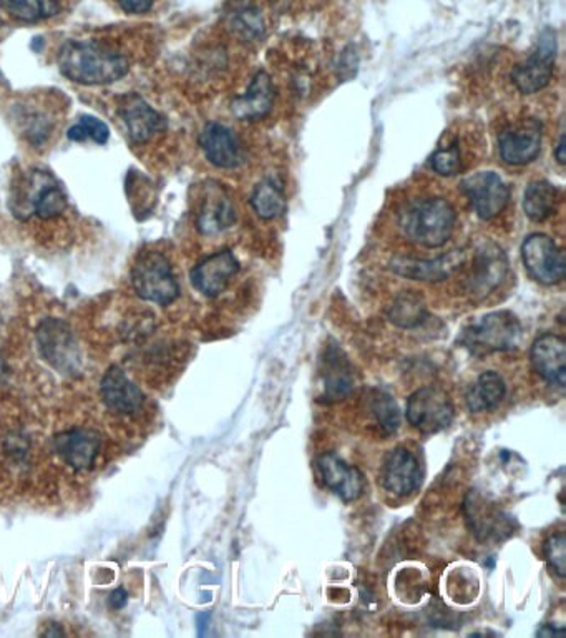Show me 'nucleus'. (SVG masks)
<instances>
[{
    "mask_svg": "<svg viewBox=\"0 0 566 638\" xmlns=\"http://www.w3.org/2000/svg\"><path fill=\"white\" fill-rule=\"evenodd\" d=\"M67 137L72 142H87V140H92V142L99 143V146H106L110 139V129L106 122L97 119L92 116H82L76 126L70 127Z\"/></svg>",
    "mask_w": 566,
    "mask_h": 638,
    "instance_id": "2f4dec72",
    "label": "nucleus"
},
{
    "mask_svg": "<svg viewBox=\"0 0 566 638\" xmlns=\"http://www.w3.org/2000/svg\"><path fill=\"white\" fill-rule=\"evenodd\" d=\"M201 150L210 163L218 168H236L246 159L241 140L221 123H208L200 136Z\"/></svg>",
    "mask_w": 566,
    "mask_h": 638,
    "instance_id": "5701e85b",
    "label": "nucleus"
},
{
    "mask_svg": "<svg viewBox=\"0 0 566 638\" xmlns=\"http://www.w3.org/2000/svg\"><path fill=\"white\" fill-rule=\"evenodd\" d=\"M33 187L30 188V207L33 213L42 220H52L66 213L69 208V198L62 188L57 187L56 181L50 175L36 173L32 180Z\"/></svg>",
    "mask_w": 566,
    "mask_h": 638,
    "instance_id": "393cba45",
    "label": "nucleus"
},
{
    "mask_svg": "<svg viewBox=\"0 0 566 638\" xmlns=\"http://www.w3.org/2000/svg\"><path fill=\"white\" fill-rule=\"evenodd\" d=\"M60 73L80 86H107L123 79L128 60L110 47L87 40H67L57 56Z\"/></svg>",
    "mask_w": 566,
    "mask_h": 638,
    "instance_id": "f257e3e1",
    "label": "nucleus"
},
{
    "mask_svg": "<svg viewBox=\"0 0 566 638\" xmlns=\"http://www.w3.org/2000/svg\"><path fill=\"white\" fill-rule=\"evenodd\" d=\"M100 398L106 405L107 411L115 416L137 415L143 409L145 396L137 385L128 379L123 369L118 366H110L109 371L100 382Z\"/></svg>",
    "mask_w": 566,
    "mask_h": 638,
    "instance_id": "4468645a",
    "label": "nucleus"
},
{
    "mask_svg": "<svg viewBox=\"0 0 566 638\" xmlns=\"http://www.w3.org/2000/svg\"><path fill=\"white\" fill-rule=\"evenodd\" d=\"M566 143H565V136L560 137V142H558L557 152H555V157H557L558 163L565 165L566 161Z\"/></svg>",
    "mask_w": 566,
    "mask_h": 638,
    "instance_id": "58836bf2",
    "label": "nucleus"
},
{
    "mask_svg": "<svg viewBox=\"0 0 566 638\" xmlns=\"http://www.w3.org/2000/svg\"><path fill=\"white\" fill-rule=\"evenodd\" d=\"M454 412L449 395L437 386L417 389L407 401V421L423 435H436L449 428Z\"/></svg>",
    "mask_w": 566,
    "mask_h": 638,
    "instance_id": "423d86ee",
    "label": "nucleus"
},
{
    "mask_svg": "<svg viewBox=\"0 0 566 638\" xmlns=\"http://www.w3.org/2000/svg\"><path fill=\"white\" fill-rule=\"evenodd\" d=\"M155 0H118L121 9L128 13H147Z\"/></svg>",
    "mask_w": 566,
    "mask_h": 638,
    "instance_id": "e433bc0d",
    "label": "nucleus"
},
{
    "mask_svg": "<svg viewBox=\"0 0 566 638\" xmlns=\"http://www.w3.org/2000/svg\"><path fill=\"white\" fill-rule=\"evenodd\" d=\"M352 49H347L346 52L340 57L339 63V77L340 79H350V77L356 76L357 70V57L354 56Z\"/></svg>",
    "mask_w": 566,
    "mask_h": 638,
    "instance_id": "c9c22d12",
    "label": "nucleus"
},
{
    "mask_svg": "<svg viewBox=\"0 0 566 638\" xmlns=\"http://www.w3.org/2000/svg\"><path fill=\"white\" fill-rule=\"evenodd\" d=\"M383 484L387 492L406 497L416 492L423 484V471L416 456L407 448L387 452L383 466Z\"/></svg>",
    "mask_w": 566,
    "mask_h": 638,
    "instance_id": "6ab92c4d",
    "label": "nucleus"
},
{
    "mask_svg": "<svg viewBox=\"0 0 566 638\" xmlns=\"http://www.w3.org/2000/svg\"><path fill=\"white\" fill-rule=\"evenodd\" d=\"M131 283L141 300L160 307L173 303L180 295L170 261L158 251H147L137 258L131 268Z\"/></svg>",
    "mask_w": 566,
    "mask_h": 638,
    "instance_id": "20e7f679",
    "label": "nucleus"
},
{
    "mask_svg": "<svg viewBox=\"0 0 566 638\" xmlns=\"http://www.w3.org/2000/svg\"><path fill=\"white\" fill-rule=\"evenodd\" d=\"M125 604H127V594H125V590L123 589L115 590L112 597H110V606H112L113 609H121V607H123Z\"/></svg>",
    "mask_w": 566,
    "mask_h": 638,
    "instance_id": "4c0bfd02",
    "label": "nucleus"
},
{
    "mask_svg": "<svg viewBox=\"0 0 566 638\" xmlns=\"http://www.w3.org/2000/svg\"><path fill=\"white\" fill-rule=\"evenodd\" d=\"M319 382H321V401L338 402L354 391V369L349 359L338 345L326 346L319 361Z\"/></svg>",
    "mask_w": 566,
    "mask_h": 638,
    "instance_id": "f8f14e48",
    "label": "nucleus"
},
{
    "mask_svg": "<svg viewBox=\"0 0 566 638\" xmlns=\"http://www.w3.org/2000/svg\"><path fill=\"white\" fill-rule=\"evenodd\" d=\"M316 466H318L319 475H321L328 489H331L344 502H352L363 496L364 489H366L363 472L354 466L347 465L335 452L319 456L316 459Z\"/></svg>",
    "mask_w": 566,
    "mask_h": 638,
    "instance_id": "412c9836",
    "label": "nucleus"
},
{
    "mask_svg": "<svg viewBox=\"0 0 566 638\" xmlns=\"http://www.w3.org/2000/svg\"><path fill=\"white\" fill-rule=\"evenodd\" d=\"M275 102V87L271 77L258 72L245 96L236 97L231 103V112L239 120H259L268 116Z\"/></svg>",
    "mask_w": 566,
    "mask_h": 638,
    "instance_id": "b1692460",
    "label": "nucleus"
},
{
    "mask_svg": "<svg viewBox=\"0 0 566 638\" xmlns=\"http://www.w3.org/2000/svg\"><path fill=\"white\" fill-rule=\"evenodd\" d=\"M373 412L386 435H394L400 426V412L393 396L377 391L373 398Z\"/></svg>",
    "mask_w": 566,
    "mask_h": 638,
    "instance_id": "473e14b6",
    "label": "nucleus"
},
{
    "mask_svg": "<svg viewBox=\"0 0 566 638\" xmlns=\"http://www.w3.org/2000/svg\"><path fill=\"white\" fill-rule=\"evenodd\" d=\"M229 26L245 40H255L265 32L261 12L256 7L245 6L236 9L229 17Z\"/></svg>",
    "mask_w": 566,
    "mask_h": 638,
    "instance_id": "7c9ffc66",
    "label": "nucleus"
},
{
    "mask_svg": "<svg viewBox=\"0 0 566 638\" xmlns=\"http://www.w3.org/2000/svg\"><path fill=\"white\" fill-rule=\"evenodd\" d=\"M100 436L90 428H73L56 436V452L72 471L87 472L100 452Z\"/></svg>",
    "mask_w": 566,
    "mask_h": 638,
    "instance_id": "ddd939ff",
    "label": "nucleus"
},
{
    "mask_svg": "<svg viewBox=\"0 0 566 638\" xmlns=\"http://www.w3.org/2000/svg\"><path fill=\"white\" fill-rule=\"evenodd\" d=\"M468 527L478 540H505L515 530V522L497 504L471 490L464 506Z\"/></svg>",
    "mask_w": 566,
    "mask_h": 638,
    "instance_id": "1a4fd4ad",
    "label": "nucleus"
},
{
    "mask_svg": "<svg viewBox=\"0 0 566 638\" xmlns=\"http://www.w3.org/2000/svg\"><path fill=\"white\" fill-rule=\"evenodd\" d=\"M505 395L507 386L502 376L495 371H487L481 372L477 381L467 389L465 402L470 412L491 411L504 401Z\"/></svg>",
    "mask_w": 566,
    "mask_h": 638,
    "instance_id": "a878e982",
    "label": "nucleus"
},
{
    "mask_svg": "<svg viewBox=\"0 0 566 638\" xmlns=\"http://www.w3.org/2000/svg\"><path fill=\"white\" fill-rule=\"evenodd\" d=\"M235 221V205L227 188L217 181H210L201 195L200 210L197 215L198 230L203 235H218L231 228Z\"/></svg>",
    "mask_w": 566,
    "mask_h": 638,
    "instance_id": "a211bd4d",
    "label": "nucleus"
},
{
    "mask_svg": "<svg viewBox=\"0 0 566 638\" xmlns=\"http://www.w3.org/2000/svg\"><path fill=\"white\" fill-rule=\"evenodd\" d=\"M0 7L20 22H39L59 12L56 0H0Z\"/></svg>",
    "mask_w": 566,
    "mask_h": 638,
    "instance_id": "c756f323",
    "label": "nucleus"
},
{
    "mask_svg": "<svg viewBox=\"0 0 566 638\" xmlns=\"http://www.w3.org/2000/svg\"><path fill=\"white\" fill-rule=\"evenodd\" d=\"M0 27H2V20H0Z\"/></svg>",
    "mask_w": 566,
    "mask_h": 638,
    "instance_id": "ea45409f",
    "label": "nucleus"
},
{
    "mask_svg": "<svg viewBox=\"0 0 566 638\" xmlns=\"http://www.w3.org/2000/svg\"><path fill=\"white\" fill-rule=\"evenodd\" d=\"M522 339V325L510 311H495L470 322L461 332L460 342L475 356L512 351Z\"/></svg>",
    "mask_w": 566,
    "mask_h": 638,
    "instance_id": "7ed1b4c3",
    "label": "nucleus"
},
{
    "mask_svg": "<svg viewBox=\"0 0 566 638\" xmlns=\"http://www.w3.org/2000/svg\"><path fill=\"white\" fill-rule=\"evenodd\" d=\"M508 260L504 251L494 243H485L474 258V268L468 277L467 291L471 297L490 295L507 277Z\"/></svg>",
    "mask_w": 566,
    "mask_h": 638,
    "instance_id": "dca6fc26",
    "label": "nucleus"
},
{
    "mask_svg": "<svg viewBox=\"0 0 566 638\" xmlns=\"http://www.w3.org/2000/svg\"><path fill=\"white\" fill-rule=\"evenodd\" d=\"M40 355L63 376H77L82 371V351L69 325L62 319L49 318L37 331Z\"/></svg>",
    "mask_w": 566,
    "mask_h": 638,
    "instance_id": "39448f33",
    "label": "nucleus"
},
{
    "mask_svg": "<svg viewBox=\"0 0 566 638\" xmlns=\"http://www.w3.org/2000/svg\"><path fill=\"white\" fill-rule=\"evenodd\" d=\"M238 270L239 263L232 251H218L191 270V283L205 297L217 298L227 290L229 280Z\"/></svg>",
    "mask_w": 566,
    "mask_h": 638,
    "instance_id": "aec40b11",
    "label": "nucleus"
},
{
    "mask_svg": "<svg viewBox=\"0 0 566 638\" xmlns=\"http://www.w3.org/2000/svg\"><path fill=\"white\" fill-rule=\"evenodd\" d=\"M522 258L528 273L542 285H558L565 280L566 261L564 251L554 240L544 233H534L525 238L522 245Z\"/></svg>",
    "mask_w": 566,
    "mask_h": 638,
    "instance_id": "6e6552de",
    "label": "nucleus"
},
{
    "mask_svg": "<svg viewBox=\"0 0 566 638\" xmlns=\"http://www.w3.org/2000/svg\"><path fill=\"white\" fill-rule=\"evenodd\" d=\"M535 371L557 388L566 385V342L562 336L542 335L535 339L530 351Z\"/></svg>",
    "mask_w": 566,
    "mask_h": 638,
    "instance_id": "4be33fe9",
    "label": "nucleus"
},
{
    "mask_svg": "<svg viewBox=\"0 0 566 638\" xmlns=\"http://www.w3.org/2000/svg\"><path fill=\"white\" fill-rule=\"evenodd\" d=\"M461 190L481 220L498 217L510 201V190L494 171H480L465 178Z\"/></svg>",
    "mask_w": 566,
    "mask_h": 638,
    "instance_id": "9d476101",
    "label": "nucleus"
},
{
    "mask_svg": "<svg viewBox=\"0 0 566 638\" xmlns=\"http://www.w3.org/2000/svg\"><path fill=\"white\" fill-rule=\"evenodd\" d=\"M557 49V33L547 27L540 33L534 56L522 66L515 67L512 72V82L522 93L532 96V93L540 92L550 83Z\"/></svg>",
    "mask_w": 566,
    "mask_h": 638,
    "instance_id": "0eeeda50",
    "label": "nucleus"
},
{
    "mask_svg": "<svg viewBox=\"0 0 566 638\" xmlns=\"http://www.w3.org/2000/svg\"><path fill=\"white\" fill-rule=\"evenodd\" d=\"M542 123L535 119L524 120L508 127L498 137V152L502 160L512 167L532 163L542 150Z\"/></svg>",
    "mask_w": 566,
    "mask_h": 638,
    "instance_id": "9b49d317",
    "label": "nucleus"
},
{
    "mask_svg": "<svg viewBox=\"0 0 566 638\" xmlns=\"http://www.w3.org/2000/svg\"><path fill=\"white\" fill-rule=\"evenodd\" d=\"M433 168L443 177H454L460 171L461 157L457 143L447 147V149L437 150L433 157Z\"/></svg>",
    "mask_w": 566,
    "mask_h": 638,
    "instance_id": "f704fd0d",
    "label": "nucleus"
},
{
    "mask_svg": "<svg viewBox=\"0 0 566 638\" xmlns=\"http://www.w3.org/2000/svg\"><path fill=\"white\" fill-rule=\"evenodd\" d=\"M545 559H547L550 569L558 577H565L566 574V537L564 532L554 534L545 542Z\"/></svg>",
    "mask_w": 566,
    "mask_h": 638,
    "instance_id": "72a5a7b5",
    "label": "nucleus"
},
{
    "mask_svg": "<svg viewBox=\"0 0 566 638\" xmlns=\"http://www.w3.org/2000/svg\"><path fill=\"white\" fill-rule=\"evenodd\" d=\"M120 117L127 127L130 140L137 146H145L155 136L165 132L167 120L150 103L145 102L138 93H130L121 99Z\"/></svg>",
    "mask_w": 566,
    "mask_h": 638,
    "instance_id": "2eb2a0df",
    "label": "nucleus"
},
{
    "mask_svg": "<svg viewBox=\"0 0 566 638\" xmlns=\"http://www.w3.org/2000/svg\"><path fill=\"white\" fill-rule=\"evenodd\" d=\"M251 207L262 220H275L286 211V197L281 185L268 178L255 188L251 195Z\"/></svg>",
    "mask_w": 566,
    "mask_h": 638,
    "instance_id": "cd10ccee",
    "label": "nucleus"
},
{
    "mask_svg": "<svg viewBox=\"0 0 566 638\" xmlns=\"http://www.w3.org/2000/svg\"><path fill=\"white\" fill-rule=\"evenodd\" d=\"M560 201V191L554 183L547 180L534 181L525 190L524 210L530 220H548L557 211Z\"/></svg>",
    "mask_w": 566,
    "mask_h": 638,
    "instance_id": "bb28decb",
    "label": "nucleus"
},
{
    "mask_svg": "<svg viewBox=\"0 0 566 638\" xmlns=\"http://www.w3.org/2000/svg\"><path fill=\"white\" fill-rule=\"evenodd\" d=\"M465 261L461 250H454L443 257L426 260V258L396 257L390 261V270L399 277L414 281H443L460 270Z\"/></svg>",
    "mask_w": 566,
    "mask_h": 638,
    "instance_id": "f3484780",
    "label": "nucleus"
},
{
    "mask_svg": "<svg viewBox=\"0 0 566 638\" xmlns=\"http://www.w3.org/2000/svg\"><path fill=\"white\" fill-rule=\"evenodd\" d=\"M457 213L444 198H423L407 203L399 213V227L413 243L440 248L453 237Z\"/></svg>",
    "mask_w": 566,
    "mask_h": 638,
    "instance_id": "f03ea898",
    "label": "nucleus"
},
{
    "mask_svg": "<svg viewBox=\"0 0 566 638\" xmlns=\"http://www.w3.org/2000/svg\"><path fill=\"white\" fill-rule=\"evenodd\" d=\"M427 318V307L416 291H404L389 310V319L399 328H416Z\"/></svg>",
    "mask_w": 566,
    "mask_h": 638,
    "instance_id": "c85d7f7f",
    "label": "nucleus"
}]
</instances>
